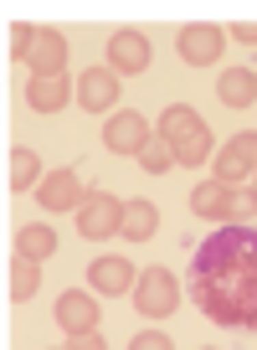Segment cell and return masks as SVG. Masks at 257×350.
Wrapping results in <instances>:
<instances>
[{
  "label": "cell",
  "mask_w": 257,
  "mask_h": 350,
  "mask_svg": "<svg viewBox=\"0 0 257 350\" xmlns=\"http://www.w3.org/2000/svg\"><path fill=\"white\" fill-rule=\"evenodd\" d=\"M150 36H139V31H113L108 36V67H113L118 77H134V72H144L150 67Z\"/></svg>",
  "instance_id": "cell-6"
},
{
  "label": "cell",
  "mask_w": 257,
  "mask_h": 350,
  "mask_svg": "<svg viewBox=\"0 0 257 350\" xmlns=\"http://www.w3.org/2000/svg\"><path fill=\"white\" fill-rule=\"evenodd\" d=\"M150 139H154V134H150V119H144L139 109H124V113H113V119L103 124V144H108L113 154H134V160H139Z\"/></svg>",
  "instance_id": "cell-4"
},
{
  "label": "cell",
  "mask_w": 257,
  "mask_h": 350,
  "mask_svg": "<svg viewBox=\"0 0 257 350\" xmlns=\"http://www.w3.org/2000/svg\"><path fill=\"white\" fill-rule=\"evenodd\" d=\"M36 288H42V268H36L31 258H16L11 273H5V294H11V304H26Z\"/></svg>",
  "instance_id": "cell-16"
},
{
  "label": "cell",
  "mask_w": 257,
  "mask_h": 350,
  "mask_svg": "<svg viewBox=\"0 0 257 350\" xmlns=\"http://www.w3.org/2000/svg\"><path fill=\"white\" fill-rule=\"evenodd\" d=\"M52 252H57V232L52 227H21L16 232V258L42 262V258H52Z\"/></svg>",
  "instance_id": "cell-17"
},
{
  "label": "cell",
  "mask_w": 257,
  "mask_h": 350,
  "mask_svg": "<svg viewBox=\"0 0 257 350\" xmlns=\"http://www.w3.org/2000/svg\"><path fill=\"white\" fill-rule=\"evenodd\" d=\"M170 154H175V165H185V170H191V165H206V160H211V129L201 124V129H195L180 150H170Z\"/></svg>",
  "instance_id": "cell-22"
},
{
  "label": "cell",
  "mask_w": 257,
  "mask_h": 350,
  "mask_svg": "<svg viewBox=\"0 0 257 350\" xmlns=\"http://www.w3.org/2000/svg\"><path fill=\"white\" fill-rule=\"evenodd\" d=\"M221 46H226V31H216V26H185L180 31V57L191 67H211V62H221Z\"/></svg>",
  "instance_id": "cell-9"
},
{
  "label": "cell",
  "mask_w": 257,
  "mask_h": 350,
  "mask_svg": "<svg viewBox=\"0 0 257 350\" xmlns=\"http://www.w3.org/2000/svg\"><path fill=\"white\" fill-rule=\"evenodd\" d=\"M191 211H195V217H206V221H221V211H226V186H221V180L195 186V191H191Z\"/></svg>",
  "instance_id": "cell-20"
},
{
  "label": "cell",
  "mask_w": 257,
  "mask_h": 350,
  "mask_svg": "<svg viewBox=\"0 0 257 350\" xmlns=\"http://www.w3.org/2000/svg\"><path fill=\"white\" fill-rule=\"evenodd\" d=\"M67 93H72L67 77H31V83H26V103H31L36 113H57L67 103Z\"/></svg>",
  "instance_id": "cell-14"
},
{
  "label": "cell",
  "mask_w": 257,
  "mask_h": 350,
  "mask_svg": "<svg viewBox=\"0 0 257 350\" xmlns=\"http://www.w3.org/2000/svg\"><path fill=\"white\" fill-rule=\"evenodd\" d=\"M236 150H242V160H247V170H252L257 175V129H242V134H236Z\"/></svg>",
  "instance_id": "cell-26"
},
{
  "label": "cell",
  "mask_w": 257,
  "mask_h": 350,
  "mask_svg": "<svg viewBox=\"0 0 257 350\" xmlns=\"http://www.w3.org/2000/svg\"><path fill=\"white\" fill-rule=\"evenodd\" d=\"M232 36H236L242 46H257V21H236V26H232Z\"/></svg>",
  "instance_id": "cell-28"
},
{
  "label": "cell",
  "mask_w": 257,
  "mask_h": 350,
  "mask_svg": "<svg viewBox=\"0 0 257 350\" xmlns=\"http://www.w3.org/2000/svg\"><path fill=\"white\" fill-rule=\"evenodd\" d=\"M98 319H103V309H98V299L83 294V288H67V294L57 299V325H62L67 335H93Z\"/></svg>",
  "instance_id": "cell-7"
},
{
  "label": "cell",
  "mask_w": 257,
  "mask_h": 350,
  "mask_svg": "<svg viewBox=\"0 0 257 350\" xmlns=\"http://www.w3.org/2000/svg\"><path fill=\"white\" fill-rule=\"evenodd\" d=\"M26 67H31V77H67V36L62 31H36Z\"/></svg>",
  "instance_id": "cell-8"
},
{
  "label": "cell",
  "mask_w": 257,
  "mask_h": 350,
  "mask_svg": "<svg viewBox=\"0 0 257 350\" xmlns=\"http://www.w3.org/2000/svg\"><path fill=\"white\" fill-rule=\"evenodd\" d=\"M257 217V191L252 186H226V211H221V227H247Z\"/></svg>",
  "instance_id": "cell-18"
},
{
  "label": "cell",
  "mask_w": 257,
  "mask_h": 350,
  "mask_svg": "<svg viewBox=\"0 0 257 350\" xmlns=\"http://www.w3.org/2000/svg\"><path fill=\"white\" fill-rule=\"evenodd\" d=\"M154 227H160V211H154V201H128L124 206V227H118V237L128 242H150Z\"/></svg>",
  "instance_id": "cell-15"
},
{
  "label": "cell",
  "mask_w": 257,
  "mask_h": 350,
  "mask_svg": "<svg viewBox=\"0 0 257 350\" xmlns=\"http://www.w3.org/2000/svg\"><path fill=\"white\" fill-rule=\"evenodd\" d=\"M77 98H83L87 113H108L118 103V72L113 67H87L83 83H77Z\"/></svg>",
  "instance_id": "cell-10"
},
{
  "label": "cell",
  "mask_w": 257,
  "mask_h": 350,
  "mask_svg": "<svg viewBox=\"0 0 257 350\" xmlns=\"http://www.w3.org/2000/svg\"><path fill=\"white\" fill-rule=\"evenodd\" d=\"M195 129H201V119H195V109H191V103H170V109L160 113V139L170 144V150H180V144L191 139Z\"/></svg>",
  "instance_id": "cell-13"
},
{
  "label": "cell",
  "mask_w": 257,
  "mask_h": 350,
  "mask_svg": "<svg viewBox=\"0 0 257 350\" xmlns=\"http://www.w3.org/2000/svg\"><path fill=\"white\" fill-rule=\"evenodd\" d=\"M87 278H93V294H103V299H118V294H128V288L139 284L124 258H98L93 268H87Z\"/></svg>",
  "instance_id": "cell-11"
},
{
  "label": "cell",
  "mask_w": 257,
  "mask_h": 350,
  "mask_svg": "<svg viewBox=\"0 0 257 350\" xmlns=\"http://www.w3.org/2000/svg\"><path fill=\"white\" fill-rule=\"evenodd\" d=\"M175 304H180V288H175V273L170 268H144L139 284H134V309H139L144 319H165L175 314Z\"/></svg>",
  "instance_id": "cell-2"
},
{
  "label": "cell",
  "mask_w": 257,
  "mask_h": 350,
  "mask_svg": "<svg viewBox=\"0 0 257 350\" xmlns=\"http://www.w3.org/2000/svg\"><path fill=\"white\" fill-rule=\"evenodd\" d=\"M139 165L150 175H165L175 165V154H170V144H165V139H150V144H144V154H139Z\"/></svg>",
  "instance_id": "cell-23"
},
{
  "label": "cell",
  "mask_w": 257,
  "mask_h": 350,
  "mask_svg": "<svg viewBox=\"0 0 257 350\" xmlns=\"http://www.w3.org/2000/svg\"><path fill=\"white\" fill-rule=\"evenodd\" d=\"M62 350H108V345H103V335L93 329V335H72V340H67Z\"/></svg>",
  "instance_id": "cell-27"
},
{
  "label": "cell",
  "mask_w": 257,
  "mask_h": 350,
  "mask_svg": "<svg viewBox=\"0 0 257 350\" xmlns=\"http://www.w3.org/2000/svg\"><path fill=\"white\" fill-rule=\"evenodd\" d=\"M252 191H257V186H252Z\"/></svg>",
  "instance_id": "cell-29"
},
{
  "label": "cell",
  "mask_w": 257,
  "mask_h": 350,
  "mask_svg": "<svg viewBox=\"0 0 257 350\" xmlns=\"http://www.w3.org/2000/svg\"><path fill=\"white\" fill-rule=\"evenodd\" d=\"M36 201H42L46 211H83L87 186L77 180V170H52L42 186H36Z\"/></svg>",
  "instance_id": "cell-5"
},
{
  "label": "cell",
  "mask_w": 257,
  "mask_h": 350,
  "mask_svg": "<svg viewBox=\"0 0 257 350\" xmlns=\"http://www.w3.org/2000/svg\"><path fill=\"white\" fill-rule=\"evenodd\" d=\"M118 227H124V201H118L113 191H93V196L83 201V211H77V232H83L87 242H103V237H113Z\"/></svg>",
  "instance_id": "cell-3"
},
{
  "label": "cell",
  "mask_w": 257,
  "mask_h": 350,
  "mask_svg": "<svg viewBox=\"0 0 257 350\" xmlns=\"http://www.w3.org/2000/svg\"><path fill=\"white\" fill-rule=\"evenodd\" d=\"M36 175H42V160H36V150H11V165H5V180H11V191H31Z\"/></svg>",
  "instance_id": "cell-19"
},
{
  "label": "cell",
  "mask_w": 257,
  "mask_h": 350,
  "mask_svg": "<svg viewBox=\"0 0 257 350\" xmlns=\"http://www.w3.org/2000/svg\"><path fill=\"white\" fill-rule=\"evenodd\" d=\"M211 350H216V345H211Z\"/></svg>",
  "instance_id": "cell-30"
},
{
  "label": "cell",
  "mask_w": 257,
  "mask_h": 350,
  "mask_svg": "<svg viewBox=\"0 0 257 350\" xmlns=\"http://www.w3.org/2000/svg\"><path fill=\"white\" fill-rule=\"evenodd\" d=\"M191 299L221 329H257V227H216L195 247Z\"/></svg>",
  "instance_id": "cell-1"
},
{
  "label": "cell",
  "mask_w": 257,
  "mask_h": 350,
  "mask_svg": "<svg viewBox=\"0 0 257 350\" xmlns=\"http://www.w3.org/2000/svg\"><path fill=\"white\" fill-rule=\"evenodd\" d=\"M128 350H175V345H170V335H160V329H144V335L128 340Z\"/></svg>",
  "instance_id": "cell-25"
},
{
  "label": "cell",
  "mask_w": 257,
  "mask_h": 350,
  "mask_svg": "<svg viewBox=\"0 0 257 350\" xmlns=\"http://www.w3.org/2000/svg\"><path fill=\"white\" fill-rule=\"evenodd\" d=\"M216 93H221L226 109H252L257 103V77L247 72V67H226L221 83H216Z\"/></svg>",
  "instance_id": "cell-12"
},
{
  "label": "cell",
  "mask_w": 257,
  "mask_h": 350,
  "mask_svg": "<svg viewBox=\"0 0 257 350\" xmlns=\"http://www.w3.org/2000/svg\"><path fill=\"white\" fill-rule=\"evenodd\" d=\"M31 42H36L31 26H16V31H11V57H16V62H26V57H31Z\"/></svg>",
  "instance_id": "cell-24"
},
{
  "label": "cell",
  "mask_w": 257,
  "mask_h": 350,
  "mask_svg": "<svg viewBox=\"0 0 257 350\" xmlns=\"http://www.w3.org/2000/svg\"><path fill=\"white\" fill-rule=\"evenodd\" d=\"M247 160H242V150H236V144H221V150H216V180H221V186H242L247 180Z\"/></svg>",
  "instance_id": "cell-21"
}]
</instances>
